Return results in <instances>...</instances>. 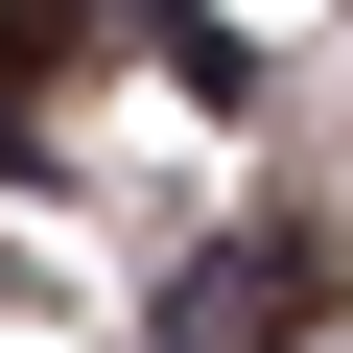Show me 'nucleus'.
<instances>
[{
    "instance_id": "nucleus-1",
    "label": "nucleus",
    "mask_w": 353,
    "mask_h": 353,
    "mask_svg": "<svg viewBox=\"0 0 353 353\" xmlns=\"http://www.w3.org/2000/svg\"><path fill=\"white\" fill-rule=\"evenodd\" d=\"M48 71H71V0H0V165H24V118H48Z\"/></svg>"
}]
</instances>
